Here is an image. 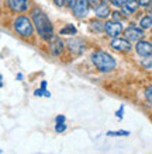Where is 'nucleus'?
I'll list each match as a JSON object with an SVG mask.
<instances>
[{
	"label": "nucleus",
	"instance_id": "nucleus-1",
	"mask_svg": "<svg viewBox=\"0 0 152 154\" xmlns=\"http://www.w3.org/2000/svg\"><path fill=\"white\" fill-rule=\"evenodd\" d=\"M31 20H33L34 27H35V29H37L38 35H40L44 41H52L53 38H55L52 23H51V20L48 18V16H47L42 10H40V8H34Z\"/></svg>",
	"mask_w": 152,
	"mask_h": 154
},
{
	"label": "nucleus",
	"instance_id": "nucleus-2",
	"mask_svg": "<svg viewBox=\"0 0 152 154\" xmlns=\"http://www.w3.org/2000/svg\"><path fill=\"white\" fill-rule=\"evenodd\" d=\"M92 62L95 67L102 73H108V72H113L117 66V62L110 53L104 52V51H96L93 55H92Z\"/></svg>",
	"mask_w": 152,
	"mask_h": 154
},
{
	"label": "nucleus",
	"instance_id": "nucleus-3",
	"mask_svg": "<svg viewBox=\"0 0 152 154\" xmlns=\"http://www.w3.org/2000/svg\"><path fill=\"white\" fill-rule=\"evenodd\" d=\"M14 31L21 38H31L34 35V23L25 16H18L14 20Z\"/></svg>",
	"mask_w": 152,
	"mask_h": 154
},
{
	"label": "nucleus",
	"instance_id": "nucleus-4",
	"mask_svg": "<svg viewBox=\"0 0 152 154\" xmlns=\"http://www.w3.org/2000/svg\"><path fill=\"white\" fill-rule=\"evenodd\" d=\"M123 24L120 23V21H107V23H104V32L107 34V37L110 38H118V35L121 32H123Z\"/></svg>",
	"mask_w": 152,
	"mask_h": 154
},
{
	"label": "nucleus",
	"instance_id": "nucleus-5",
	"mask_svg": "<svg viewBox=\"0 0 152 154\" xmlns=\"http://www.w3.org/2000/svg\"><path fill=\"white\" fill-rule=\"evenodd\" d=\"M66 45H68V49H69V52L73 55V56H79V55H82L83 51H85V48H86V42L83 39H80V38H70L68 42H66Z\"/></svg>",
	"mask_w": 152,
	"mask_h": 154
},
{
	"label": "nucleus",
	"instance_id": "nucleus-6",
	"mask_svg": "<svg viewBox=\"0 0 152 154\" xmlns=\"http://www.w3.org/2000/svg\"><path fill=\"white\" fill-rule=\"evenodd\" d=\"M124 35H125V39L130 41V42H138L144 38V29L138 28L135 25H130L125 31H124Z\"/></svg>",
	"mask_w": 152,
	"mask_h": 154
},
{
	"label": "nucleus",
	"instance_id": "nucleus-7",
	"mask_svg": "<svg viewBox=\"0 0 152 154\" xmlns=\"http://www.w3.org/2000/svg\"><path fill=\"white\" fill-rule=\"evenodd\" d=\"M89 3L87 0H76L75 6L72 7V13L76 18H85L89 14Z\"/></svg>",
	"mask_w": 152,
	"mask_h": 154
},
{
	"label": "nucleus",
	"instance_id": "nucleus-8",
	"mask_svg": "<svg viewBox=\"0 0 152 154\" xmlns=\"http://www.w3.org/2000/svg\"><path fill=\"white\" fill-rule=\"evenodd\" d=\"M110 46L117 52H130L132 49V45L130 41H127L125 38H114V39L110 42Z\"/></svg>",
	"mask_w": 152,
	"mask_h": 154
},
{
	"label": "nucleus",
	"instance_id": "nucleus-9",
	"mask_svg": "<svg viewBox=\"0 0 152 154\" xmlns=\"http://www.w3.org/2000/svg\"><path fill=\"white\" fill-rule=\"evenodd\" d=\"M7 6L14 13H24L28 10V0H7Z\"/></svg>",
	"mask_w": 152,
	"mask_h": 154
},
{
	"label": "nucleus",
	"instance_id": "nucleus-10",
	"mask_svg": "<svg viewBox=\"0 0 152 154\" xmlns=\"http://www.w3.org/2000/svg\"><path fill=\"white\" fill-rule=\"evenodd\" d=\"M135 51L140 56H148V55H152V44L149 41H144L141 39L137 42L135 45Z\"/></svg>",
	"mask_w": 152,
	"mask_h": 154
},
{
	"label": "nucleus",
	"instance_id": "nucleus-11",
	"mask_svg": "<svg viewBox=\"0 0 152 154\" xmlns=\"http://www.w3.org/2000/svg\"><path fill=\"white\" fill-rule=\"evenodd\" d=\"M65 51V42L61 38H53L50 45V52L53 56H61Z\"/></svg>",
	"mask_w": 152,
	"mask_h": 154
},
{
	"label": "nucleus",
	"instance_id": "nucleus-12",
	"mask_svg": "<svg viewBox=\"0 0 152 154\" xmlns=\"http://www.w3.org/2000/svg\"><path fill=\"white\" fill-rule=\"evenodd\" d=\"M138 7H140L138 0H128V2H125L121 6V10H123L124 16H131V14H134L138 10Z\"/></svg>",
	"mask_w": 152,
	"mask_h": 154
},
{
	"label": "nucleus",
	"instance_id": "nucleus-13",
	"mask_svg": "<svg viewBox=\"0 0 152 154\" xmlns=\"http://www.w3.org/2000/svg\"><path fill=\"white\" fill-rule=\"evenodd\" d=\"M110 7H108V4L106 3H102L100 6L95 8V14L97 18H107V17L110 16Z\"/></svg>",
	"mask_w": 152,
	"mask_h": 154
},
{
	"label": "nucleus",
	"instance_id": "nucleus-14",
	"mask_svg": "<svg viewBox=\"0 0 152 154\" xmlns=\"http://www.w3.org/2000/svg\"><path fill=\"white\" fill-rule=\"evenodd\" d=\"M140 27L142 29H149L152 28V17L151 16H144L140 20Z\"/></svg>",
	"mask_w": 152,
	"mask_h": 154
},
{
	"label": "nucleus",
	"instance_id": "nucleus-15",
	"mask_svg": "<svg viewBox=\"0 0 152 154\" xmlns=\"http://www.w3.org/2000/svg\"><path fill=\"white\" fill-rule=\"evenodd\" d=\"M76 27H75L73 24H66L63 28L61 29V35H76Z\"/></svg>",
	"mask_w": 152,
	"mask_h": 154
},
{
	"label": "nucleus",
	"instance_id": "nucleus-16",
	"mask_svg": "<svg viewBox=\"0 0 152 154\" xmlns=\"http://www.w3.org/2000/svg\"><path fill=\"white\" fill-rule=\"evenodd\" d=\"M90 29L96 34L103 32L104 31V24L100 23V21H90Z\"/></svg>",
	"mask_w": 152,
	"mask_h": 154
},
{
	"label": "nucleus",
	"instance_id": "nucleus-17",
	"mask_svg": "<svg viewBox=\"0 0 152 154\" xmlns=\"http://www.w3.org/2000/svg\"><path fill=\"white\" fill-rule=\"evenodd\" d=\"M141 65L144 66V69H152V55H148V56L142 57Z\"/></svg>",
	"mask_w": 152,
	"mask_h": 154
},
{
	"label": "nucleus",
	"instance_id": "nucleus-18",
	"mask_svg": "<svg viewBox=\"0 0 152 154\" xmlns=\"http://www.w3.org/2000/svg\"><path fill=\"white\" fill-rule=\"evenodd\" d=\"M130 132L128 130H117V132H107V136H128Z\"/></svg>",
	"mask_w": 152,
	"mask_h": 154
},
{
	"label": "nucleus",
	"instance_id": "nucleus-19",
	"mask_svg": "<svg viewBox=\"0 0 152 154\" xmlns=\"http://www.w3.org/2000/svg\"><path fill=\"white\" fill-rule=\"evenodd\" d=\"M145 98H147V101L152 105V84L145 88Z\"/></svg>",
	"mask_w": 152,
	"mask_h": 154
},
{
	"label": "nucleus",
	"instance_id": "nucleus-20",
	"mask_svg": "<svg viewBox=\"0 0 152 154\" xmlns=\"http://www.w3.org/2000/svg\"><path fill=\"white\" fill-rule=\"evenodd\" d=\"M66 129H68V126L65 125V122H63V123H57V125H55V132H57V133H62V132H65Z\"/></svg>",
	"mask_w": 152,
	"mask_h": 154
},
{
	"label": "nucleus",
	"instance_id": "nucleus-21",
	"mask_svg": "<svg viewBox=\"0 0 152 154\" xmlns=\"http://www.w3.org/2000/svg\"><path fill=\"white\" fill-rule=\"evenodd\" d=\"M102 2L103 0H87V3H89V6H90V7H97V6H100V4H102Z\"/></svg>",
	"mask_w": 152,
	"mask_h": 154
},
{
	"label": "nucleus",
	"instance_id": "nucleus-22",
	"mask_svg": "<svg viewBox=\"0 0 152 154\" xmlns=\"http://www.w3.org/2000/svg\"><path fill=\"white\" fill-rule=\"evenodd\" d=\"M123 14H121V13L120 11H114L113 13V20L114 21H120V23H121V20H123Z\"/></svg>",
	"mask_w": 152,
	"mask_h": 154
},
{
	"label": "nucleus",
	"instance_id": "nucleus-23",
	"mask_svg": "<svg viewBox=\"0 0 152 154\" xmlns=\"http://www.w3.org/2000/svg\"><path fill=\"white\" fill-rule=\"evenodd\" d=\"M63 122H66L65 115H58V116L55 118V123H63Z\"/></svg>",
	"mask_w": 152,
	"mask_h": 154
},
{
	"label": "nucleus",
	"instance_id": "nucleus-24",
	"mask_svg": "<svg viewBox=\"0 0 152 154\" xmlns=\"http://www.w3.org/2000/svg\"><path fill=\"white\" fill-rule=\"evenodd\" d=\"M75 3H76V0H63V4L66 7H70V8L75 6Z\"/></svg>",
	"mask_w": 152,
	"mask_h": 154
},
{
	"label": "nucleus",
	"instance_id": "nucleus-25",
	"mask_svg": "<svg viewBox=\"0 0 152 154\" xmlns=\"http://www.w3.org/2000/svg\"><path fill=\"white\" fill-rule=\"evenodd\" d=\"M138 3H140V6H142V7H147V6H149V4L152 3V0H138Z\"/></svg>",
	"mask_w": 152,
	"mask_h": 154
},
{
	"label": "nucleus",
	"instance_id": "nucleus-26",
	"mask_svg": "<svg viewBox=\"0 0 152 154\" xmlns=\"http://www.w3.org/2000/svg\"><path fill=\"white\" fill-rule=\"evenodd\" d=\"M123 111H124V105H121V106H120V109L115 112V116L118 118V119H121V118H123Z\"/></svg>",
	"mask_w": 152,
	"mask_h": 154
},
{
	"label": "nucleus",
	"instance_id": "nucleus-27",
	"mask_svg": "<svg viewBox=\"0 0 152 154\" xmlns=\"http://www.w3.org/2000/svg\"><path fill=\"white\" fill-rule=\"evenodd\" d=\"M53 2H55V4H57L58 7H62V6H65V4H63V0H53Z\"/></svg>",
	"mask_w": 152,
	"mask_h": 154
},
{
	"label": "nucleus",
	"instance_id": "nucleus-28",
	"mask_svg": "<svg viewBox=\"0 0 152 154\" xmlns=\"http://www.w3.org/2000/svg\"><path fill=\"white\" fill-rule=\"evenodd\" d=\"M0 80H2V76H0ZM0 87H2V83H0Z\"/></svg>",
	"mask_w": 152,
	"mask_h": 154
},
{
	"label": "nucleus",
	"instance_id": "nucleus-29",
	"mask_svg": "<svg viewBox=\"0 0 152 154\" xmlns=\"http://www.w3.org/2000/svg\"><path fill=\"white\" fill-rule=\"evenodd\" d=\"M151 17H152V11H151Z\"/></svg>",
	"mask_w": 152,
	"mask_h": 154
}]
</instances>
